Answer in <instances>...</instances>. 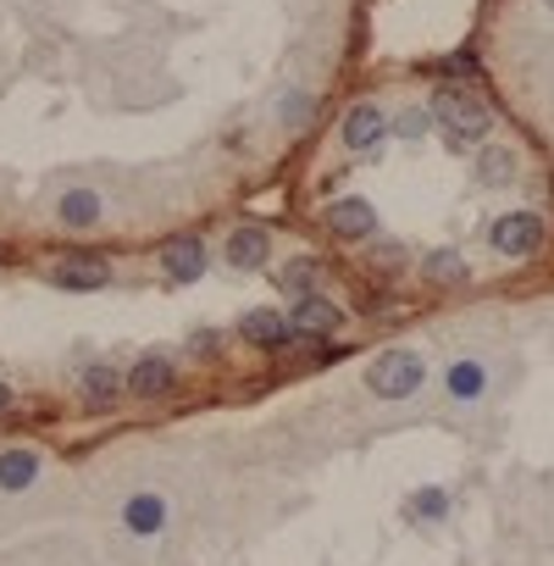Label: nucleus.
<instances>
[{
	"label": "nucleus",
	"mask_w": 554,
	"mask_h": 566,
	"mask_svg": "<svg viewBox=\"0 0 554 566\" xmlns=\"http://www.w3.org/2000/svg\"><path fill=\"white\" fill-rule=\"evenodd\" d=\"M488 239H494L499 256H538L543 251V217L538 211H505Z\"/></svg>",
	"instance_id": "obj_3"
},
{
	"label": "nucleus",
	"mask_w": 554,
	"mask_h": 566,
	"mask_svg": "<svg viewBox=\"0 0 554 566\" xmlns=\"http://www.w3.org/2000/svg\"><path fill=\"white\" fill-rule=\"evenodd\" d=\"M161 273L172 284H195L206 273V245H200V239H166V245H161Z\"/></svg>",
	"instance_id": "obj_6"
},
{
	"label": "nucleus",
	"mask_w": 554,
	"mask_h": 566,
	"mask_svg": "<svg viewBox=\"0 0 554 566\" xmlns=\"http://www.w3.org/2000/svg\"><path fill=\"white\" fill-rule=\"evenodd\" d=\"M316 284H322V262H289V273H284V289H295V294H316Z\"/></svg>",
	"instance_id": "obj_18"
},
{
	"label": "nucleus",
	"mask_w": 554,
	"mask_h": 566,
	"mask_svg": "<svg viewBox=\"0 0 554 566\" xmlns=\"http://www.w3.org/2000/svg\"><path fill=\"white\" fill-rule=\"evenodd\" d=\"M101 211H106V206H101V195H95V189H67V195H61V206H56V217H61L67 228H78V233H83V228H95V222H101Z\"/></svg>",
	"instance_id": "obj_12"
},
{
	"label": "nucleus",
	"mask_w": 554,
	"mask_h": 566,
	"mask_svg": "<svg viewBox=\"0 0 554 566\" xmlns=\"http://www.w3.org/2000/svg\"><path fill=\"white\" fill-rule=\"evenodd\" d=\"M383 139H389V117H383V106L360 101V106L344 112V145H349V150H378Z\"/></svg>",
	"instance_id": "obj_5"
},
{
	"label": "nucleus",
	"mask_w": 554,
	"mask_h": 566,
	"mask_svg": "<svg viewBox=\"0 0 554 566\" xmlns=\"http://www.w3.org/2000/svg\"><path fill=\"white\" fill-rule=\"evenodd\" d=\"M327 228H333L338 239H366V233H378V211H372V200L349 195V200H333Z\"/></svg>",
	"instance_id": "obj_8"
},
{
	"label": "nucleus",
	"mask_w": 554,
	"mask_h": 566,
	"mask_svg": "<svg viewBox=\"0 0 554 566\" xmlns=\"http://www.w3.org/2000/svg\"><path fill=\"white\" fill-rule=\"evenodd\" d=\"M239 334H244V345H255V350H284L289 345V316H277V311H244L239 316Z\"/></svg>",
	"instance_id": "obj_7"
},
{
	"label": "nucleus",
	"mask_w": 554,
	"mask_h": 566,
	"mask_svg": "<svg viewBox=\"0 0 554 566\" xmlns=\"http://www.w3.org/2000/svg\"><path fill=\"white\" fill-rule=\"evenodd\" d=\"M123 522H128L134 533H161V528H166V506H161L155 495H134V500L123 506Z\"/></svg>",
	"instance_id": "obj_15"
},
{
	"label": "nucleus",
	"mask_w": 554,
	"mask_h": 566,
	"mask_svg": "<svg viewBox=\"0 0 554 566\" xmlns=\"http://www.w3.org/2000/svg\"><path fill=\"white\" fill-rule=\"evenodd\" d=\"M483 383H488V372H483L477 361H460V367L449 372V394H454V400H477Z\"/></svg>",
	"instance_id": "obj_17"
},
{
	"label": "nucleus",
	"mask_w": 554,
	"mask_h": 566,
	"mask_svg": "<svg viewBox=\"0 0 554 566\" xmlns=\"http://www.w3.org/2000/svg\"><path fill=\"white\" fill-rule=\"evenodd\" d=\"M543 7H549V12H554V0H543Z\"/></svg>",
	"instance_id": "obj_24"
},
{
	"label": "nucleus",
	"mask_w": 554,
	"mask_h": 566,
	"mask_svg": "<svg viewBox=\"0 0 554 566\" xmlns=\"http://www.w3.org/2000/svg\"><path fill=\"white\" fill-rule=\"evenodd\" d=\"M266 233L261 228H233L228 233V262L233 267H244V273H255V267H266Z\"/></svg>",
	"instance_id": "obj_13"
},
{
	"label": "nucleus",
	"mask_w": 554,
	"mask_h": 566,
	"mask_svg": "<svg viewBox=\"0 0 554 566\" xmlns=\"http://www.w3.org/2000/svg\"><path fill=\"white\" fill-rule=\"evenodd\" d=\"M34 477H39L34 450H0V489H28Z\"/></svg>",
	"instance_id": "obj_14"
},
{
	"label": "nucleus",
	"mask_w": 554,
	"mask_h": 566,
	"mask_svg": "<svg viewBox=\"0 0 554 566\" xmlns=\"http://www.w3.org/2000/svg\"><path fill=\"white\" fill-rule=\"evenodd\" d=\"M427 273L432 278H443V284H454V278H466V267H460L449 251H438V256H427Z\"/></svg>",
	"instance_id": "obj_19"
},
{
	"label": "nucleus",
	"mask_w": 554,
	"mask_h": 566,
	"mask_svg": "<svg viewBox=\"0 0 554 566\" xmlns=\"http://www.w3.org/2000/svg\"><path fill=\"white\" fill-rule=\"evenodd\" d=\"M510 178H516V155L510 150H483L477 155V184L483 189H505Z\"/></svg>",
	"instance_id": "obj_16"
},
{
	"label": "nucleus",
	"mask_w": 554,
	"mask_h": 566,
	"mask_svg": "<svg viewBox=\"0 0 554 566\" xmlns=\"http://www.w3.org/2000/svg\"><path fill=\"white\" fill-rule=\"evenodd\" d=\"M411 511H416V517H443V511H449V500H443L438 489H422V495L411 500Z\"/></svg>",
	"instance_id": "obj_21"
},
{
	"label": "nucleus",
	"mask_w": 554,
	"mask_h": 566,
	"mask_svg": "<svg viewBox=\"0 0 554 566\" xmlns=\"http://www.w3.org/2000/svg\"><path fill=\"white\" fill-rule=\"evenodd\" d=\"M422 378H427V367H422L416 350H383L372 367H366V383H372V394H383V400H411L422 389Z\"/></svg>",
	"instance_id": "obj_2"
},
{
	"label": "nucleus",
	"mask_w": 554,
	"mask_h": 566,
	"mask_svg": "<svg viewBox=\"0 0 554 566\" xmlns=\"http://www.w3.org/2000/svg\"><path fill=\"white\" fill-rule=\"evenodd\" d=\"M0 412H12V389L7 383H0Z\"/></svg>",
	"instance_id": "obj_23"
},
{
	"label": "nucleus",
	"mask_w": 554,
	"mask_h": 566,
	"mask_svg": "<svg viewBox=\"0 0 554 566\" xmlns=\"http://www.w3.org/2000/svg\"><path fill=\"white\" fill-rule=\"evenodd\" d=\"M432 123H443L454 145L488 139V134H494V112H488V101H483L477 90H460V84H443V90L432 95Z\"/></svg>",
	"instance_id": "obj_1"
},
{
	"label": "nucleus",
	"mask_w": 554,
	"mask_h": 566,
	"mask_svg": "<svg viewBox=\"0 0 554 566\" xmlns=\"http://www.w3.org/2000/svg\"><path fill=\"white\" fill-rule=\"evenodd\" d=\"M427 128H432V112H405V117L394 123V134H400V139H422Z\"/></svg>",
	"instance_id": "obj_20"
},
{
	"label": "nucleus",
	"mask_w": 554,
	"mask_h": 566,
	"mask_svg": "<svg viewBox=\"0 0 554 566\" xmlns=\"http://www.w3.org/2000/svg\"><path fill=\"white\" fill-rule=\"evenodd\" d=\"M284 117H311V101H305V95H289V101H284Z\"/></svg>",
	"instance_id": "obj_22"
},
{
	"label": "nucleus",
	"mask_w": 554,
	"mask_h": 566,
	"mask_svg": "<svg viewBox=\"0 0 554 566\" xmlns=\"http://www.w3.org/2000/svg\"><path fill=\"white\" fill-rule=\"evenodd\" d=\"M56 284H61V289H101V284H112V262H106V256L61 262V267H56Z\"/></svg>",
	"instance_id": "obj_10"
},
{
	"label": "nucleus",
	"mask_w": 554,
	"mask_h": 566,
	"mask_svg": "<svg viewBox=\"0 0 554 566\" xmlns=\"http://www.w3.org/2000/svg\"><path fill=\"white\" fill-rule=\"evenodd\" d=\"M338 322H344V311H338L333 300H322V294H300V300H295V311H289V328H295L300 339L338 334Z\"/></svg>",
	"instance_id": "obj_4"
},
{
	"label": "nucleus",
	"mask_w": 554,
	"mask_h": 566,
	"mask_svg": "<svg viewBox=\"0 0 554 566\" xmlns=\"http://www.w3.org/2000/svg\"><path fill=\"white\" fill-rule=\"evenodd\" d=\"M172 383H177V372L166 356H139L128 372V394H139V400H161V394H172Z\"/></svg>",
	"instance_id": "obj_9"
},
{
	"label": "nucleus",
	"mask_w": 554,
	"mask_h": 566,
	"mask_svg": "<svg viewBox=\"0 0 554 566\" xmlns=\"http://www.w3.org/2000/svg\"><path fill=\"white\" fill-rule=\"evenodd\" d=\"M128 389V378L112 367V361H95V367H83V400L89 406H112V400Z\"/></svg>",
	"instance_id": "obj_11"
}]
</instances>
